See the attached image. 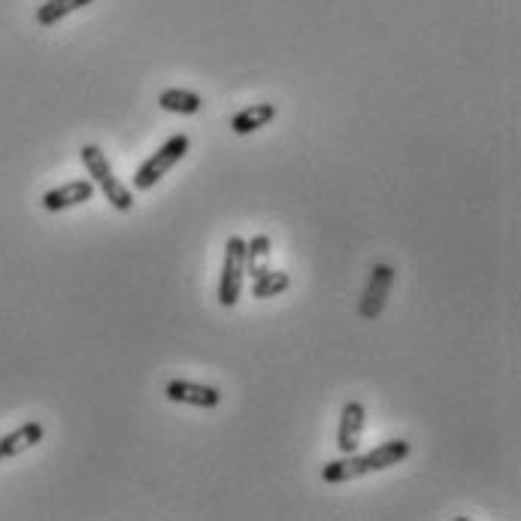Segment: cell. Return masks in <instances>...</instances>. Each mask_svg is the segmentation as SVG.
I'll return each instance as SVG.
<instances>
[{
    "label": "cell",
    "instance_id": "cell-1",
    "mask_svg": "<svg viewBox=\"0 0 521 521\" xmlns=\"http://www.w3.org/2000/svg\"><path fill=\"white\" fill-rule=\"evenodd\" d=\"M409 455H412V446L406 440H388V443L376 446L373 452H364V455L352 452V455H343L337 461H328L322 467V479L328 485H343V482H352V479H361L370 473L391 470V467L403 464Z\"/></svg>",
    "mask_w": 521,
    "mask_h": 521
},
{
    "label": "cell",
    "instance_id": "cell-2",
    "mask_svg": "<svg viewBox=\"0 0 521 521\" xmlns=\"http://www.w3.org/2000/svg\"><path fill=\"white\" fill-rule=\"evenodd\" d=\"M79 158H82V167L88 170L94 188H100V194L107 197V203L113 206V210L131 213L134 210V191H131V185H125L116 176L113 164L107 161V152H103L100 146H94V143H88V146L79 149Z\"/></svg>",
    "mask_w": 521,
    "mask_h": 521
},
{
    "label": "cell",
    "instance_id": "cell-3",
    "mask_svg": "<svg viewBox=\"0 0 521 521\" xmlns=\"http://www.w3.org/2000/svg\"><path fill=\"white\" fill-rule=\"evenodd\" d=\"M188 149H191L188 134H176V137H170L164 146H158V152L149 155V158L137 167V173H134V179H131L134 191H152V188L188 155Z\"/></svg>",
    "mask_w": 521,
    "mask_h": 521
},
{
    "label": "cell",
    "instance_id": "cell-4",
    "mask_svg": "<svg viewBox=\"0 0 521 521\" xmlns=\"http://www.w3.org/2000/svg\"><path fill=\"white\" fill-rule=\"evenodd\" d=\"M243 285H246V240L243 237H228L222 276H219V303L225 309L237 306L240 297H243Z\"/></svg>",
    "mask_w": 521,
    "mask_h": 521
},
{
    "label": "cell",
    "instance_id": "cell-5",
    "mask_svg": "<svg viewBox=\"0 0 521 521\" xmlns=\"http://www.w3.org/2000/svg\"><path fill=\"white\" fill-rule=\"evenodd\" d=\"M394 279H397V273H394L391 264H373L367 288H364V294L358 300V316L364 322H376L382 316V309L388 303V294L394 288Z\"/></svg>",
    "mask_w": 521,
    "mask_h": 521
},
{
    "label": "cell",
    "instance_id": "cell-6",
    "mask_svg": "<svg viewBox=\"0 0 521 521\" xmlns=\"http://www.w3.org/2000/svg\"><path fill=\"white\" fill-rule=\"evenodd\" d=\"M164 397L170 403L197 406V409H216V406H222V391L219 388L194 382V379H170L167 388H164Z\"/></svg>",
    "mask_w": 521,
    "mask_h": 521
},
{
    "label": "cell",
    "instance_id": "cell-7",
    "mask_svg": "<svg viewBox=\"0 0 521 521\" xmlns=\"http://www.w3.org/2000/svg\"><path fill=\"white\" fill-rule=\"evenodd\" d=\"M367 428V406L361 400H349L340 412V425H337V449L343 455H352L361 449V437Z\"/></svg>",
    "mask_w": 521,
    "mask_h": 521
},
{
    "label": "cell",
    "instance_id": "cell-8",
    "mask_svg": "<svg viewBox=\"0 0 521 521\" xmlns=\"http://www.w3.org/2000/svg\"><path fill=\"white\" fill-rule=\"evenodd\" d=\"M94 182L91 179H73L67 185H58L52 191L43 194V210L46 213H64L73 210V206H82L88 200H94Z\"/></svg>",
    "mask_w": 521,
    "mask_h": 521
},
{
    "label": "cell",
    "instance_id": "cell-9",
    "mask_svg": "<svg viewBox=\"0 0 521 521\" xmlns=\"http://www.w3.org/2000/svg\"><path fill=\"white\" fill-rule=\"evenodd\" d=\"M276 119V103H249L240 113H234L231 119V131L237 137H249L261 128H267Z\"/></svg>",
    "mask_w": 521,
    "mask_h": 521
},
{
    "label": "cell",
    "instance_id": "cell-10",
    "mask_svg": "<svg viewBox=\"0 0 521 521\" xmlns=\"http://www.w3.org/2000/svg\"><path fill=\"white\" fill-rule=\"evenodd\" d=\"M43 437H46V428H43L40 422H25V425L16 428L13 434L0 437V461L16 458V455L34 449L37 443H43Z\"/></svg>",
    "mask_w": 521,
    "mask_h": 521
},
{
    "label": "cell",
    "instance_id": "cell-11",
    "mask_svg": "<svg viewBox=\"0 0 521 521\" xmlns=\"http://www.w3.org/2000/svg\"><path fill=\"white\" fill-rule=\"evenodd\" d=\"M158 107L176 116H197L203 110V97L191 88H164L158 94Z\"/></svg>",
    "mask_w": 521,
    "mask_h": 521
},
{
    "label": "cell",
    "instance_id": "cell-12",
    "mask_svg": "<svg viewBox=\"0 0 521 521\" xmlns=\"http://www.w3.org/2000/svg\"><path fill=\"white\" fill-rule=\"evenodd\" d=\"M94 0H46L43 7H37V25L40 28H55L58 22H64L67 16H73V13H79V10H85V7H91Z\"/></svg>",
    "mask_w": 521,
    "mask_h": 521
},
{
    "label": "cell",
    "instance_id": "cell-13",
    "mask_svg": "<svg viewBox=\"0 0 521 521\" xmlns=\"http://www.w3.org/2000/svg\"><path fill=\"white\" fill-rule=\"evenodd\" d=\"M270 255H273V240L267 234H258L252 240H246V276H261L270 267Z\"/></svg>",
    "mask_w": 521,
    "mask_h": 521
},
{
    "label": "cell",
    "instance_id": "cell-14",
    "mask_svg": "<svg viewBox=\"0 0 521 521\" xmlns=\"http://www.w3.org/2000/svg\"><path fill=\"white\" fill-rule=\"evenodd\" d=\"M288 288H291V276H288L285 270H273V267H267L261 276L252 279V297H258V300L279 297V294H285Z\"/></svg>",
    "mask_w": 521,
    "mask_h": 521
}]
</instances>
